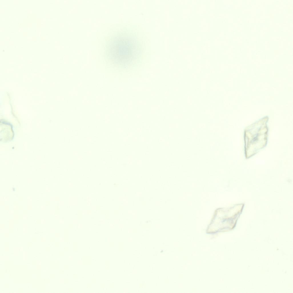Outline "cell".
<instances>
[{
  "label": "cell",
  "instance_id": "1",
  "mask_svg": "<svg viewBox=\"0 0 293 293\" xmlns=\"http://www.w3.org/2000/svg\"><path fill=\"white\" fill-rule=\"evenodd\" d=\"M110 44L109 53L111 58L120 64L131 62L138 53L137 41L130 36L116 37Z\"/></svg>",
  "mask_w": 293,
  "mask_h": 293
}]
</instances>
